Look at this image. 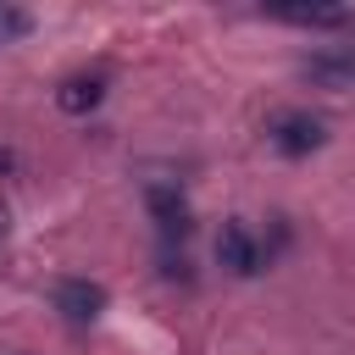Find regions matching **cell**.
Returning <instances> with one entry per match:
<instances>
[{
	"instance_id": "cell-7",
	"label": "cell",
	"mask_w": 355,
	"mask_h": 355,
	"mask_svg": "<svg viewBox=\"0 0 355 355\" xmlns=\"http://www.w3.org/2000/svg\"><path fill=\"white\" fill-rule=\"evenodd\" d=\"M100 94H105V83H100V78H67V83L55 89V105H61V111H72V116H83V111H94V105H100Z\"/></svg>"
},
{
	"instance_id": "cell-3",
	"label": "cell",
	"mask_w": 355,
	"mask_h": 355,
	"mask_svg": "<svg viewBox=\"0 0 355 355\" xmlns=\"http://www.w3.org/2000/svg\"><path fill=\"white\" fill-rule=\"evenodd\" d=\"M322 122L311 116V111H288V116H277L272 122V144H277V155H311V150H322Z\"/></svg>"
},
{
	"instance_id": "cell-5",
	"label": "cell",
	"mask_w": 355,
	"mask_h": 355,
	"mask_svg": "<svg viewBox=\"0 0 355 355\" xmlns=\"http://www.w3.org/2000/svg\"><path fill=\"white\" fill-rule=\"evenodd\" d=\"M305 78L322 83V89H355V44H338V50H316V55H305Z\"/></svg>"
},
{
	"instance_id": "cell-9",
	"label": "cell",
	"mask_w": 355,
	"mask_h": 355,
	"mask_svg": "<svg viewBox=\"0 0 355 355\" xmlns=\"http://www.w3.org/2000/svg\"><path fill=\"white\" fill-rule=\"evenodd\" d=\"M0 172H11V150H0Z\"/></svg>"
},
{
	"instance_id": "cell-8",
	"label": "cell",
	"mask_w": 355,
	"mask_h": 355,
	"mask_svg": "<svg viewBox=\"0 0 355 355\" xmlns=\"http://www.w3.org/2000/svg\"><path fill=\"white\" fill-rule=\"evenodd\" d=\"M22 33H28V11L0 6V44H6V39H22Z\"/></svg>"
},
{
	"instance_id": "cell-6",
	"label": "cell",
	"mask_w": 355,
	"mask_h": 355,
	"mask_svg": "<svg viewBox=\"0 0 355 355\" xmlns=\"http://www.w3.org/2000/svg\"><path fill=\"white\" fill-rule=\"evenodd\" d=\"M272 22H294V28H349L355 17L344 6H261Z\"/></svg>"
},
{
	"instance_id": "cell-4",
	"label": "cell",
	"mask_w": 355,
	"mask_h": 355,
	"mask_svg": "<svg viewBox=\"0 0 355 355\" xmlns=\"http://www.w3.org/2000/svg\"><path fill=\"white\" fill-rule=\"evenodd\" d=\"M55 311H61L67 322L89 327V322L105 311V288L89 283V277H61V283H55Z\"/></svg>"
},
{
	"instance_id": "cell-1",
	"label": "cell",
	"mask_w": 355,
	"mask_h": 355,
	"mask_svg": "<svg viewBox=\"0 0 355 355\" xmlns=\"http://www.w3.org/2000/svg\"><path fill=\"white\" fill-rule=\"evenodd\" d=\"M144 205H150V216H155L161 239H189V233H194L189 200H183V194H178L172 183H150V189H144Z\"/></svg>"
},
{
	"instance_id": "cell-2",
	"label": "cell",
	"mask_w": 355,
	"mask_h": 355,
	"mask_svg": "<svg viewBox=\"0 0 355 355\" xmlns=\"http://www.w3.org/2000/svg\"><path fill=\"white\" fill-rule=\"evenodd\" d=\"M216 261H222L233 277H255V272H261V244H255V233H250L244 222H222V233H216Z\"/></svg>"
}]
</instances>
